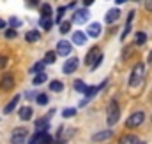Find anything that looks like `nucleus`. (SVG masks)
<instances>
[{
    "label": "nucleus",
    "instance_id": "1",
    "mask_svg": "<svg viewBox=\"0 0 152 144\" xmlns=\"http://www.w3.org/2000/svg\"><path fill=\"white\" fill-rule=\"evenodd\" d=\"M120 118V107H118V102L117 100H110L108 107H106V120H108V125L112 127L118 121Z\"/></svg>",
    "mask_w": 152,
    "mask_h": 144
},
{
    "label": "nucleus",
    "instance_id": "2",
    "mask_svg": "<svg viewBox=\"0 0 152 144\" xmlns=\"http://www.w3.org/2000/svg\"><path fill=\"white\" fill-rule=\"evenodd\" d=\"M143 69H145V65L143 63H138L136 67H134V71L131 72V77H129V86H138L140 83H142V79H143Z\"/></svg>",
    "mask_w": 152,
    "mask_h": 144
},
{
    "label": "nucleus",
    "instance_id": "3",
    "mask_svg": "<svg viewBox=\"0 0 152 144\" xmlns=\"http://www.w3.org/2000/svg\"><path fill=\"white\" fill-rule=\"evenodd\" d=\"M143 120H145V114L142 112V111H138V112H133L127 120H126V127L127 128H133V127H140L142 123H143Z\"/></svg>",
    "mask_w": 152,
    "mask_h": 144
},
{
    "label": "nucleus",
    "instance_id": "4",
    "mask_svg": "<svg viewBox=\"0 0 152 144\" xmlns=\"http://www.w3.org/2000/svg\"><path fill=\"white\" fill-rule=\"evenodd\" d=\"M101 56H103V55H101V49H99L97 46H94V48H90V51L87 53V56H85V63L90 65V67H94V63H96Z\"/></svg>",
    "mask_w": 152,
    "mask_h": 144
},
{
    "label": "nucleus",
    "instance_id": "5",
    "mask_svg": "<svg viewBox=\"0 0 152 144\" xmlns=\"http://www.w3.org/2000/svg\"><path fill=\"white\" fill-rule=\"evenodd\" d=\"M88 11L87 9H76L75 14H73V21H75L76 25H83V23H87L88 21Z\"/></svg>",
    "mask_w": 152,
    "mask_h": 144
},
{
    "label": "nucleus",
    "instance_id": "6",
    "mask_svg": "<svg viewBox=\"0 0 152 144\" xmlns=\"http://www.w3.org/2000/svg\"><path fill=\"white\" fill-rule=\"evenodd\" d=\"M78 65H80L78 58H75V56H73V58H67L66 63L62 65V72H64V74H73V72L78 69Z\"/></svg>",
    "mask_w": 152,
    "mask_h": 144
},
{
    "label": "nucleus",
    "instance_id": "7",
    "mask_svg": "<svg viewBox=\"0 0 152 144\" xmlns=\"http://www.w3.org/2000/svg\"><path fill=\"white\" fill-rule=\"evenodd\" d=\"M57 55L60 56H69L71 55V42L69 40H60L57 44Z\"/></svg>",
    "mask_w": 152,
    "mask_h": 144
},
{
    "label": "nucleus",
    "instance_id": "8",
    "mask_svg": "<svg viewBox=\"0 0 152 144\" xmlns=\"http://www.w3.org/2000/svg\"><path fill=\"white\" fill-rule=\"evenodd\" d=\"M27 139V128H16L12 132V144H23Z\"/></svg>",
    "mask_w": 152,
    "mask_h": 144
},
{
    "label": "nucleus",
    "instance_id": "9",
    "mask_svg": "<svg viewBox=\"0 0 152 144\" xmlns=\"http://www.w3.org/2000/svg\"><path fill=\"white\" fill-rule=\"evenodd\" d=\"M0 88L5 90V91H9V90L14 88V77H12V74H5V76L0 79Z\"/></svg>",
    "mask_w": 152,
    "mask_h": 144
},
{
    "label": "nucleus",
    "instance_id": "10",
    "mask_svg": "<svg viewBox=\"0 0 152 144\" xmlns=\"http://www.w3.org/2000/svg\"><path fill=\"white\" fill-rule=\"evenodd\" d=\"M118 18H120V11H118L117 7H113V9H110V11L104 14V23H115Z\"/></svg>",
    "mask_w": 152,
    "mask_h": 144
},
{
    "label": "nucleus",
    "instance_id": "11",
    "mask_svg": "<svg viewBox=\"0 0 152 144\" xmlns=\"http://www.w3.org/2000/svg\"><path fill=\"white\" fill-rule=\"evenodd\" d=\"M87 35L92 37V39L99 37L101 35V25H99V23H90V27L87 28Z\"/></svg>",
    "mask_w": 152,
    "mask_h": 144
},
{
    "label": "nucleus",
    "instance_id": "12",
    "mask_svg": "<svg viewBox=\"0 0 152 144\" xmlns=\"http://www.w3.org/2000/svg\"><path fill=\"white\" fill-rule=\"evenodd\" d=\"M20 100H21V95H16V97H12L11 100H9V104L4 107V112L5 114H9V112H12L14 109H16V106L20 104Z\"/></svg>",
    "mask_w": 152,
    "mask_h": 144
},
{
    "label": "nucleus",
    "instance_id": "13",
    "mask_svg": "<svg viewBox=\"0 0 152 144\" xmlns=\"http://www.w3.org/2000/svg\"><path fill=\"white\" fill-rule=\"evenodd\" d=\"M46 134H48V132H36V134L28 139V144H44Z\"/></svg>",
    "mask_w": 152,
    "mask_h": 144
},
{
    "label": "nucleus",
    "instance_id": "14",
    "mask_svg": "<svg viewBox=\"0 0 152 144\" xmlns=\"http://www.w3.org/2000/svg\"><path fill=\"white\" fill-rule=\"evenodd\" d=\"M110 137H112V130H103V132L94 134V135H92V141H94V143H99V141H106V139H110Z\"/></svg>",
    "mask_w": 152,
    "mask_h": 144
},
{
    "label": "nucleus",
    "instance_id": "15",
    "mask_svg": "<svg viewBox=\"0 0 152 144\" xmlns=\"http://www.w3.org/2000/svg\"><path fill=\"white\" fill-rule=\"evenodd\" d=\"M73 42H75L76 46H83L85 42H87V37L83 32H80V30H76L75 34H73Z\"/></svg>",
    "mask_w": 152,
    "mask_h": 144
},
{
    "label": "nucleus",
    "instance_id": "16",
    "mask_svg": "<svg viewBox=\"0 0 152 144\" xmlns=\"http://www.w3.org/2000/svg\"><path fill=\"white\" fill-rule=\"evenodd\" d=\"M32 109L30 107H20V111H18V114H20V118L23 120V121H28V120H32Z\"/></svg>",
    "mask_w": 152,
    "mask_h": 144
},
{
    "label": "nucleus",
    "instance_id": "17",
    "mask_svg": "<svg viewBox=\"0 0 152 144\" xmlns=\"http://www.w3.org/2000/svg\"><path fill=\"white\" fill-rule=\"evenodd\" d=\"M142 141L136 137V135H124L120 141H118V144H140Z\"/></svg>",
    "mask_w": 152,
    "mask_h": 144
},
{
    "label": "nucleus",
    "instance_id": "18",
    "mask_svg": "<svg viewBox=\"0 0 152 144\" xmlns=\"http://www.w3.org/2000/svg\"><path fill=\"white\" fill-rule=\"evenodd\" d=\"M39 37H41V34L37 30H30V32L25 34V40L27 42H36V40H39Z\"/></svg>",
    "mask_w": 152,
    "mask_h": 144
},
{
    "label": "nucleus",
    "instance_id": "19",
    "mask_svg": "<svg viewBox=\"0 0 152 144\" xmlns=\"http://www.w3.org/2000/svg\"><path fill=\"white\" fill-rule=\"evenodd\" d=\"M134 42H136V46H143V44L147 42V34L136 32V34H134Z\"/></svg>",
    "mask_w": 152,
    "mask_h": 144
},
{
    "label": "nucleus",
    "instance_id": "20",
    "mask_svg": "<svg viewBox=\"0 0 152 144\" xmlns=\"http://www.w3.org/2000/svg\"><path fill=\"white\" fill-rule=\"evenodd\" d=\"M55 60H57V51H48V53L44 55V60H42V62L48 63V65H51Z\"/></svg>",
    "mask_w": 152,
    "mask_h": 144
},
{
    "label": "nucleus",
    "instance_id": "21",
    "mask_svg": "<svg viewBox=\"0 0 152 144\" xmlns=\"http://www.w3.org/2000/svg\"><path fill=\"white\" fill-rule=\"evenodd\" d=\"M50 90H51V91H55V93H60V91L64 90V84H62L60 81H57V79H55V81H51V83H50Z\"/></svg>",
    "mask_w": 152,
    "mask_h": 144
},
{
    "label": "nucleus",
    "instance_id": "22",
    "mask_svg": "<svg viewBox=\"0 0 152 144\" xmlns=\"http://www.w3.org/2000/svg\"><path fill=\"white\" fill-rule=\"evenodd\" d=\"M51 16V5L50 4H42L41 5V18H50Z\"/></svg>",
    "mask_w": 152,
    "mask_h": 144
},
{
    "label": "nucleus",
    "instance_id": "23",
    "mask_svg": "<svg viewBox=\"0 0 152 144\" xmlns=\"http://www.w3.org/2000/svg\"><path fill=\"white\" fill-rule=\"evenodd\" d=\"M133 18H134V12H129V18H127L126 28H124V32H122V40L126 39V35H127V34H129V30H131V21H133Z\"/></svg>",
    "mask_w": 152,
    "mask_h": 144
},
{
    "label": "nucleus",
    "instance_id": "24",
    "mask_svg": "<svg viewBox=\"0 0 152 144\" xmlns=\"http://www.w3.org/2000/svg\"><path fill=\"white\" fill-rule=\"evenodd\" d=\"M75 90L76 91H80V93H87V84L81 81V79H78V81H75Z\"/></svg>",
    "mask_w": 152,
    "mask_h": 144
},
{
    "label": "nucleus",
    "instance_id": "25",
    "mask_svg": "<svg viewBox=\"0 0 152 144\" xmlns=\"http://www.w3.org/2000/svg\"><path fill=\"white\" fill-rule=\"evenodd\" d=\"M39 25H41V28H44L46 32L51 28V25H53V21H51V18H41V21H39Z\"/></svg>",
    "mask_w": 152,
    "mask_h": 144
},
{
    "label": "nucleus",
    "instance_id": "26",
    "mask_svg": "<svg viewBox=\"0 0 152 144\" xmlns=\"http://www.w3.org/2000/svg\"><path fill=\"white\" fill-rule=\"evenodd\" d=\"M46 81V74L42 72V74H37V76H34V79H32V84L34 86H39V84H42Z\"/></svg>",
    "mask_w": 152,
    "mask_h": 144
},
{
    "label": "nucleus",
    "instance_id": "27",
    "mask_svg": "<svg viewBox=\"0 0 152 144\" xmlns=\"http://www.w3.org/2000/svg\"><path fill=\"white\" fill-rule=\"evenodd\" d=\"M44 65H46L44 62H37V63H34V67L30 69V72H32V74H36V76H37V74H42V69H44Z\"/></svg>",
    "mask_w": 152,
    "mask_h": 144
},
{
    "label": "nucleus",
    "instance_id": "28",
    "mask_svg": "<svg viewBox=\"0 0 152 144\" xmlns=\"http://www.w3.org/2000/svg\"><path fill=\"white\" fill-rule=\"evenodd\" d=\"M36 100H37V104H39V106H46L50 99H48V95H46V93H39Z\"/></svg>",
    "mask_w": 152,
    "mask_h": 144
},
{
    "label": "nucleus",
    "instance_id": "29",
    "mask_svg": "<svg viewBox=\"0 0 152 144\" xmlns=\"http://www.w3.org/2000/svg\"><path fill=\"white\" fill-rule=\"evenodd\" d=\"M75 114H76V109L75 107H67V109H64V111H62V116H64V118H73Z\"/></svg>",
    "mask_w": 152,
    "mask_h": 144
},
{
    "label": "nucleus",
    "instance_id": "30",
    "mask_svg": "<svg viewBox=\"0 0 152 144\" xmlns=\"http://www.w3.org/2000/svg\"><path fill=\"white\" fill-rule=\"evenodd\" d=\"M64 12H66V7H64V5H60V7H58V11H57V23H58V25L62 23V18H64Z\"/></svg>",
    "mask_w": 152,
    "mask_h": 144
},
{
    "label": "nucleus",
    "instance_id": "31",
    "mask_svg": "<svg viewBox=\"0 0 152 144\" xmlns=\"http://www.w3.org/2000/svg\"><path fill=\"white\" fill-rule=\"evenodd\" d=\"M71 30V23L69 21H62L60 23V34H67Z\"/></svg>",
    "mask_w": 152,
    "mask_h": 144
},
{
    "label": "nucleus",
    "instance_id": "32",
    "mask_svg": "<svg viewBox=\"0 0 152 144\" xmlns=\"http://www.w3.org/2000/svg\"><path fill=\"white\" fill-rule=\"evenodd\" d=\"M9 25H11L12 28H20V27H21V21H20L18 18H14V16H12V18L9 19Z\"/></svg>",
    "mask_w": 152,
    "mask_h": 144
},
{
    "label": "nucleus",
    "instance_id": "33",
    "mask_svg": "<svg viewBox=\"0 0 152 144\" xmlns=\"http://www.w3.org/2000/svg\"><path fill=\"white\" fill-rule=\"evenodd\" d=\"M5 37H7V39H14V37H16V30H14V28L5 30Z\"/></svg>",
    "mask_w": 152,
    "mask_h": 144
},
{
    "label": "nucleus",
    "instance_id": "34",
    "mask_svg": "<svg viewBox=\"0 0 152 144\" xmlns=\"http://www.w3.org/2000/svg\"><path fill=\"white\" fill-rule=\"evenodd\" d=\"M5 65H7V56L0 55V69H5Z\"/></svg>",
    "mask_w": 152,
    "mask_h": 144
},
{
    "label": "nucleus",
    "instance_id": "35",
    "mask_svg": "<svg viewBox=\"0 0 152 144\" xmlns=\"http://www.w3.org/2000/svg\"><path fill=\"white\" fill-rule=\"evenodd\" d=\"M25 97H28V100H34V97L37 99V95H36V93H32V91H27V93H25Z\"/></svg>",
    "mask_w": 152,
    "mask_h": 144
},
{
    "label": "nucleus",
    "instance_id": "36",
    "mask_svg": "<svg viewBox=\"0 0 152 144\" xmlns=\"http://www.w3.org/2000/svg\"><path fill=\"white\" fill-rule=\"evenodd\" d=\"M145 9H147V11H152V0L145 2Z\"/></svg>",
    "mask_w": 152,
    "mask_h": 144
},
{
    "label": "nucleus",
    "instance_id": "37",
    "mask_svg": "<svg viewBox=\"0 0 152 144\" xmlns=\"http://www.w3.org/2000/svg\"><path fill=\"white\" fill-rule=\"evenodd\" d=\"M2 28H7V21H4V19H0V30Z\"/></svg>",
    "mask_w": 152,
    "mask_h": 144
},
{
    "label": "nucleus",
    "instance_id": "38",
    "mask_svg": "<svg viewBox=\"0 0 152 144\" xmlns=\"http://www.w3.org/2000/svg\"><path fill=\"white\" fill-rule=\"evenodd\" d=\"M83 4H85V5H87V7H88V5H92V4H94V0H85V2H83Z\"/></svg>",
    "mask_w": 152,
    "mask_h": 144
},
{
    "label": "nucleus",
    "instance_id": "39",
    "mask_svg": "<svg viewBox=\"0 0 152 144\" xmlns=\"http://www.w3.org/2000/svg\"><path fill=\"white\" fill-rule=\"evenodd\" d=\"M151 62H152V53H151Z\"/></svg>",
    "mask_w": 152,
    "mask_h": 144
},
{
    "label": "nucleus",
    "instance_id": "40",
    "mask_svg": "<svg viewBox=\"0 0 152 144\" xmlns=\"http://www.w3.org/2000/svg\"><path fill=\"white\" fill-rule=\"evenodd\" d=\"M140 144H145V143H140Z\"/></svg>",
    "mask_w": 152,
    "mask_h": 144
}]
</instances>
